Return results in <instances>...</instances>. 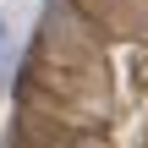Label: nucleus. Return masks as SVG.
Listing matches in <instances>:
<instances>
[{"instance_id":"obj_1","label":"nucleus","mask_w":148,"mask_h":148,"mask_svg":"<svg viewBox=\"0 0 148 148\" xmlns=\"http://www.w3.org/2000/svg\"><path fill=\"white\" fill-rule=\"evenodd\" d=\"M0 49H5V22H0Z\"/></svg>"}]
</instances>
